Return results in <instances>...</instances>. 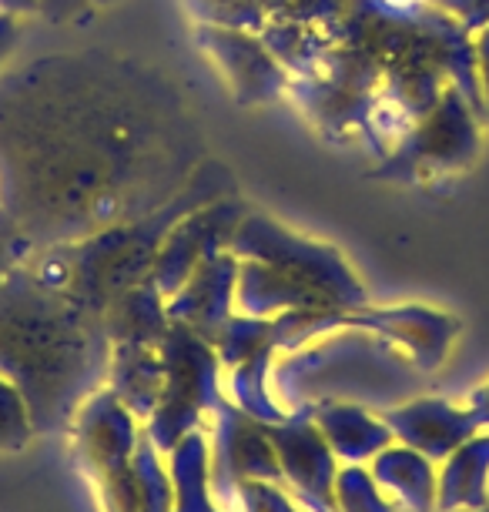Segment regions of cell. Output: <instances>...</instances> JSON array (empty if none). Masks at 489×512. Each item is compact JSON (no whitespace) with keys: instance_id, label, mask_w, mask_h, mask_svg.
<instances>
[{"instance_id":"7","label":"cell","mask_w":489,"mask_h":512,"mask_svg":"<svg viewBox=\"0 0 489 512\" xmlns=\"http://www.w3.org/2000/svg\"><path fill=\"white\" fill-rule=\"evenodd\" d=\"M386 425L392 436L406 442L409 449L423 452L426 459H446L449 452L476 436L483 419L479 412H456L446 402H412L389 412Z\"/></svg>"},{"instance_id":"14","label":"cell","mask_w":489,"mask_h":512,"mask_svg":"<svg viewBox=\"0 0 489 512\" xmlns=\"http://www.w3.org/2000/svg\"><path fill=\"white\" fill-rule=\"evenodd\" d=\"M335 509L339 512H392L379 496V482L362 466H345L335 472Z\"/></svg>"},{"instance_id":"3","label":"cell","mask_w":489,"mask_h":512,"mask_svg":"<svg viewBox=\"0 0 489 512\" xmlns=\"http://www.w3.org/2000/svg\"><path fill=\"white\" fill-rule=\"evenodd\" d=\"M161 365H165V389L151 412L148 439L155 442V449L171 452L178 439L195 432L198 412L205 405L218 409L222 399L215 395L212 352L191 328H168L165 342H161Z\"/></svg>"},{"instance_id":"18","label":"cell","mask_w":489,"mask_h":512,"mask_svg":"<svg viewBox=\"0 0 489 512\" xmlns=\"http://www.w3.org/2000/svg\"><path fill=\"white\" fill-rule=\"evenodd\" d=\"M21 21H24V17H17L11 7L0 0V71H4V64L11 61V54L17 47V37H21Z\"/></svg>"},{"instance_id":"17","label":"cell","mask_w":489,"mask_h":512,"mask_svg":"<svg viewBox=\"0 0 489 512\" xmlns=\"http://www.w3.org/2000/svg\"><path fill=\"white\" fill-rule=\"evenodd\" d=\"M27 255H31V245H27L24 235L17 231L14 218L0 208V282H4V278L11 275Z\"/></svg>"},{"instance_id":"20","label":"cell","mask_w":489,"mask_h":512,"mask_svg":"<svg viewBox=\"0 0 489 512\" xmlns=\"http://www.w3.org/2000/svg\"><path fill=\"white\" fill-rule=\"evenodd\" d=\"M4 4L11 7L17 17H27V14L37 11V0H4Z\"/></svg>"},{"instance_id":"21","label":"cell","mask_w":489,"mask_h":512,"mask_svg":"<svg viewBox=\"0 0 489 512\" xmlns=\"http://www.w3.org/2000/svg\"><path fill=\"white\" fill-rule=\"evenodd\" d=\"M91 4H108V0H91Z\"/></svg>"},{"instance_id":"5","label":"cell","mask_w":489,"mask_h":512,"mask_svg":"<svg viewBox=\"0 0 489 512\" xmlns=\"http://www.w3.org/2000/svg\"><path fill=\"white\" fill-rule=\"evenodd\" d=\"M74 419H78L81 466L98 479V486L131 466L141 436L134 432V415L124 409L118 395L98 389Z\"/></svg>"},{"instance_id":"13","label":"cell","mask_w":489,"mask_h":512,"mask_svg":"<svg viewBox=\"0 0 489 512\" xmlns=\"http://www.w3.org/2000/svg\"><path fill=\"white\" fill-rule=\"evenodd\" d=\"M131 466H134V492H138V512H171L175 509V486H171L168 469L161 466L155 442L148 436L138 439Z\"/></svg>"},{"instance_id":"4","label":"cell","mask_w":489,"mask_h":512,"mask_svg":"<svg viewBox=\"0 0 489 512\" xmlns=\"http://www.w3.org/2000/svg\"><path fill=\"white\" fill-rule=\"evenodd\" d=\"M265 432L275 446L282 476L299 489L302 502L315 512L335 509V452L325 442L322 429L309 422H265Z\"/></svg>"},{"instance_id":"11","label":"cell","mask_w":489,"mask_h":512,"mask_svg":"<svg viewBox=\"0 0 489 512\" xmlns=\"http://www.w3.org/2000/svg\"><path fill=\"white\" fill-rule=\"evenodd\" d=\"M372 479L379 486H386L392 492H399V499L406 502L409 509L416 512H429L436 506V476L433 466L423 452L416 449H382L376 462H372Z\"/></svg>"},{"instance_id":"9","label":"cell","mask_w":489,"mask_h":512,"mask_svg":"<svg viewBox=\"0 0 489 512\" xmlns=\"http://www.w3.org/2000/svg\"><path fill=\"white\" fill-rule=\"evenodd\" d=\"M486 479H489V436H473L446 456V469L436 482V506L446 512L483 509Z\"/></svg>"},{"instance_id":"19","label":"cell","mask_w":489,"mask_h":512,"mask_svg":"<svg viewBox=\"0 0 489 512\" xmlns=\"http://www.w3.org/2000/svg\"><path fill=\"white\" fill-rule=\"evenodd\" d=\"M91 0H37V11L47 14L51 21H71L78 17Z\"/></svg>"},{"instance_id":"16","label":"cell","mask_w":489,"mask_h":512,"mask_svg":"<svg viewBox=\"0 0 489 512\" xmlns=\"http://www.w3.org/2000/svg\"><path fill=\"white\" fill-rule=\"evenodd\" d=\"M238 499H242L245 512H299L289 502L278 482H265V479H245L238 482Z\"/></svg>"},{"instance_id":"6","label":"cell","mask_w":489,"mask_h":512,"mask_svg":"<svg viewBox=\"0 0 489 512\" xmlns=\"http://www.w3.org/2000/svg\"><path fill=\"white\" fill-rule=\"evenodd\" d=\"M245 479L282 482L285 476L265 425L252 422L248 412L218 405V449L212 466V489L222 492V496H232L238 482Z\"/></svg>"},{"instance_id":"12","label":"cell","mask_w":489,"mask_h":512,"mask_svg":"<svg viewBox=\"0 0 489 512\" xmlns=\"http://www.w3.org/2000/svg\"><path fill=\"white\" fill-rule=\"evenodd\" d=\"M319 429L329 449L345 462H362L379 456L392 442V429L376 419H369L362 409H322Z\"/></svg>"},{"instance_id":"15","label":"cell","mask_w":489,"mask_h":512,"mask_svg":"<svg viewBox=\"0 0 489 512\" xmlns=\"http://www.w3.org/2000/svg\"><path fill=\"white\" fill-rule=\"evenodd\" d=\"M37 436L24 395L0 375V452H17Z\"/></svg>"},{"instance_id":"8","label":"cell","mask_w":489,"mask_h":512,"mask_svg":"<svg viewBox=\"0 0 489 512\" xmlns=\"http://www.w3.org/2000/svg\"><path fill=\"white\" fill-rule=\"evenodd\" d=\"M108 375L114 395L124 402L131 415H151L165 389V365H161V345L148 342H118L111 345Z\"/></svg>"},{"instance_id":"2","label":"cell","mask_w":489,"mask_h":512,"mask_svg":"<svg viewBox=\"0 0 489 512\" xmlns=\"http://www.w3.org/2000/svg\"><path fill=\"white\" fill-rule=\"evenodd\" d=\"M111 335L101 315L21 262L0 282V375L24 395L34 432H61L101 389Z\"/></svg>"},{"instance_id":"10","label":"cell","mask_w":489,"mask_h":512,"mask_svg":"<svg viewBox=\"0 0 489 512\" xmlns=\"http://www.w3.org/2000/svg\"><path fill=\"white\" fill-rule=\"evenodd\" d=\"M171 486H175V509L171 512H222L215 506L212 492V462H208V446L198 432H188L168 452Z\"/></svg>"},{"instance_id":"1","label":"cell","mask_w":489,"mask_h":512,"mask_svg":"<svg viewBox=\"0 0 489 512\" xmlns=\"http://www.w3.org/2000/svg\"><path fill=\"white\" fill-rule=\"evenodd\" d=\"M198 164L195 114L155 67L84 51L0 71V208L31 251L155 215Z\"/></svg>"}]
</instances>
